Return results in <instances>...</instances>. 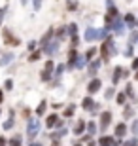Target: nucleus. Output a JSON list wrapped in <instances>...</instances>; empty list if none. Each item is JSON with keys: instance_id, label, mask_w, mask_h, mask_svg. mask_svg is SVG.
<instances>
[{"instance_id": "6e6d98bb", "label": "nucleus", "mask_w": 138, "mask_h": 146, "mask_svg": "<svg viewBox=\"0 0 138 146\" xmlns=\"http://www.w3.org/2000/svg\"><path fill=\"white\" fill-rule=\"evenodd\" d=\"M51 146H61V144H59V141H53V142H51Z\"/></svg>"}, {"instance_id": "ea45409f", "label": "nucleus", "mask_w": 138, "mask_h": 146, "mask_svg": "<svg viewBox=\"0 0 138 146\" xmlns=\"http://www.w3.org/2000/svg\"><path fill=\"white\" fill-rule=\"evenodd\" d=\"M125 93H127V97H131L134 101V91H133V86H127L125 87Z\"/></svg>"}, {"instance_id": "393cba45", "label": "nucleus", "mask_w": 138, "mask_h": 146, "mask_svg": "<svg viewBox=\"0 0 138 146\" xmlns=\"http://www.w3.org/2000/svg\"><path fill=\"white\" fill-rule=\"evenodd\" d=\"M98 144L100 146H114V139H112V137H100V141H98Z\"/></svg>"}, {"instance_id": "6ab92c4d", "label": "nucleus", "mask_w": 138, "mask_h": 146, "mask_svg": "<svg viewBox=\"0 0 138 146\" xmlns=\"http://www.w3.org/2000/svg\"><path fill=\"white\" fill-rule=\"evenodd\" d=\"M74 112H76V104H68V106L64 108V112H63V118H72Z\"/></svg>"}, {"instance_id": "cd10ccee", "label": "nucleus", "mask_w": 138, "mask_h": 146, "mask_svg": "<svg viewBox=\"0 0 138 146\" xmlns=\"http://www.w3.org/2000/svg\"><path fill=\"white\" fill-rule=\"evenodd\" d=\"M66 31H68V36H74V34H78V25L76 23H68Z\"/></svg>"}, {"instance_id": "5701e85b", "label": "nucleus", "mask_w": 138, "mask_h": 146, "mask_svg": "<svg viewBox=\"0 0 138 146\" xmlns=\"http://www.w3.org/2000/svg\"><path fill=\"white\" fill-rule=\"evenodd\" d=\"M10 146H23V137L21 135H13L10 139Z\"/></svg>"}, {"instance_id": "4d7b16f0", "label": "nucleus", "mask_w": 138, "mask_h": 146, "mask_svg": "<svg viewBox=\"0 0 138 146\" xmlns=\"http://www.w3.org/2000/svg\"><path fill=\"white\" fill-rule=\"evenodd\" d=\"M27 2H28V0H21V4H23V6H27Z\"/></svg>"}, {"instance_id": "9b49d317", "label": "nucleus", "mask_w": 138, "mask_h": 146, "mask_svg": "<svg viewBox=\"0 0 138 146\" xmlns=\"http://www.w3.org/2000/svg\"><path fill=\"white\" fill-rule=\"evenodd\" d=\"M110 121H112V112H102L100 114V123H98V125H100V129L104 131L108 125H110Z\"/></svg>"}, {"instance_id": "58836bf2", "label": "nucleus", "mask_w": 138, "mask_h": 146, "mask_svg": "<svg viewBox=\"0 0 138 146\" xmlns=\"http://www.w3.org/2000/svg\"><path fill=\"white\" fill-rule=\"evenodd\" d=\"M4 89L6 91H11V89H13V80H6L4 82Z\"/></svg>"}, {"instance_id": "ddd939ff", "label": "nucleus", "mask_w": 138, "mask_h": 146, "mask_svg": "<svg viewBox=\"0 0 138 146\" xmlns=\"http://www.w3.org/2000/svg\"><path fill=\"white\" fill-rule=\"evenodd\" d=\"M123 76H125V68H121V66L114 68V74H112V82H114V86H117V82L121 80Z\"/></svg>"}, {"instance_id": "2f4dec72", "label": "nucleus", "mask_w": 138, "mask_h": 146, "mask_svg": "<svg viewBox=\"0 0 138 146\" xmlns=\"http://www.w3.org/2000/svg\"><path fill=\"white\" fill-rule=\"evenodd\" d=\"M125 101H127V93H117L116 95V103L117 104H125Z\"/></svg>"}, {"instance_id": "bb28decb", "label": "nucleus", "mask_w": 138, "mask_h": 146, "mask_svg": "<svg viewBox=\"0 0 138 146\" xmlns=\"http://www.w3.org/2000/svg\"><path fill=\"white\" fill-rule=\"evenodd\" d=\"M83 55H85V59H87V63H91V61H93V57L96 55V48H89Z\"/></svg>"}, {"instance_id": "72a5a7b5", "label": "nucleus", "mask_w": 138, "mask_h": 146, "mask_svg": "<svg viewBox=\"0 0 138 146\" xmlns=\"http://www.w3.org/2000/svg\"><path fill=\"white\" fill-rule=\"evenodd\" d=\"M123 116H125V118H133L134 116V110H133V106H125V110H123Z\"/></svg>"}, {"instance_id": "c756f323", "label": "nucleus", "mask_w": 138, "mask_h": 146, "mask_svg": "<svg viewBox=\"0 0 138 146\" xmlns=\"http://www.w3.org/2000/svg\"><path fill=\"white\" fill-rule=\"evenodd\" d=\"M13 125H15V121H13V118L10 116V119H6L2 127H4V131H10V129H13Z\"/></svg>"}, {"instance_id": "4468645a", "label": "nucleus", "mask_w": 138, "mask_h": 146, "mask_svg": "<svg viewBox=\"0 0 138 146\" xmlns=\"http://www.w3.org/2000/svg\"><path fill=\"white\" fill-rule=\"evenodd\" d=\"M95 104H96L95 99L91 97V95H87V97L81 101V108H83V110H93V108H95Z\"/></svg>"}, {"instance_id": "423d86ee", "label": "nucleus", "mask_w": 138, "mask_h": 146, "mask_svg": "<svg viewBox=\"0 0 138 146\" xmlns=\"http://www.w3.org/2000/svg\"><path fill=\"white\" fill-rule=\"evenodd\" d=\"M83 38L87 40V42H95V40H98V31H96L95 27H87L85 29Z\"/></svg>"}, {"instance_id": "603ef678", "label": "nucleus", "mask_w": 138, "mask_h": 146, "mask_svg": "<svg viewBox=\"0 0 138 146\" xmlns=\"http://www.w3.org/2000/svg\"><path fill=\"white\" fill-rule=\"evenodd\" d=\"M2 101H4V91L0 89V104H2Z\"/></svg>"}, {"instance_id": "a211bd4d", "label": "nucleus", "mask_w": 138, "mask_h": 146, "mask_svg": "<svg viewBox=\"0 0 138 146\" xmlns=\"http://www.w3.org/2000/svg\"><path fill=\"white\" fill-rule=\"evenodd\" d=\"M42 53H44V49H42V48H40V49H34V51H32V53L28 55V61H30V63H34V61H38L40 57H42Z\"/></svg>"}, {"instance_id": "e433bc0d", "label": "nucleus", "mask_w": 138, "mask_h": 146, "mask_svg": "<svg viewBox=\"0 0 138 146\" xmlns=\"http://www.w3.org/2000/svg\"><path fill=\"white\" fill-rule=\"evenodd\" d=\"M85 63H87V59H85V55H80V59H78V65H76V68H83Z\"/></svg>"}, {"instance_id": "f8f14e48", "label": "nucleus", "mask_w": 138, "mask_h": 146, "mask_svg": "<svg viewBox=\"0 0 138 146\" xmlns=\"http://www.w3.org/2000/svg\"><path fill=\"white\" fill-rule=\"evenodd\" d=\"M55 36V29H48V33L44 34L42 36V40H40V44H42V49L46 48V46H48L49 42H51V38Z\"/></svg>"}, {"instance_id": "b1692460", "label": "nucleus", "mask_w": 138, "mask_h": 146, "mask_svg": "<svg viewBox=\"0 0 138 146\" xmlns=\"http://www.w3.org/2000/svg\"><path fill=\"white\" fill-rule=\"evenodd\" d=\"M46 110H48V103H46V101H42V103L36 106V116H44V114H46Z\"/></svg>"}, {"instance_id": "a19ab883", "label": "nucleus", "mask_w": 138, "mask_h": 146, "mask_svg": "<svg viewBox=\"0 0 138 146\" xmlns=\"http://www.w3.org/2000/svg\"><path fill=\"white\" fill-rule=\"evenodd\" d=\"M129 40H131V44H136L138 42V33H136V31L131 33V38H129Z\"/></svg>"}, {"instance_id": "20e7f679", "label": "nucleus", "mask_w": 138, "mask_h": 146, "mask_svg": "<svg viewBox=\"0 0 138 146\" xmlns=\"http://www.w3.org/2000/svg\"><path fill=\"white\" fill-rule=\"evenodd\" d=\"M123 23H125V19H121L119 15L114 17V21H112V29H114V31H116V33L119 34V36H121V34L125 33V25H123Z\"/></svg>"}, {"instance_id": "c9c22d12", "label": "nucleus", "mask_w": 138, "mask_h": 146, "mask_svg": "<svg viewBox=\"0 0 138 146\" xmlns=\"http://www.w3.org/2000/svg\"><path fill=\"white\" fill-rule=\"evenodd\" d=\"M106 38H110L108 36V29H100L98 31V40H106Z\"/></svg>"}, {"instance_id": "7c9ffc66", "label": "nucleus", "mask_w": 138, "mask_h": 146, "mask_svg": "<svg viewBox=\"0 0 138 146\" xmlns=\"http://www.w3.org/2000/svg\"><path fill=\"white\" fill-rule=\"evenodd\" d=\"M40 80L42 82H51V72L49 70H42L40 72Z\"/></svg>"}, {"instance_id": "680f3d73", "label": "nucleus", "mask_w": 138, "mask_h": 146, "mask_svg": "<svg viewBox=\"0 0 138 146\" xmlns=\"http://www.w3.org/2000/svg\"><path fill=\"white\" fill-rule=\"evenodd\" d=\"M0 116H2V110H0Z\"/></svg>"}, {"instance_id": "a878e982", "label": "nucleus", "mask_w": 138, "mask_h": 146, "mask_svg": "<svg viewBox=\"0 0 138 146\" xmlns=\"http://www.w3.org/2000/svg\"><path fill=\"white\" fill-rule=\"evenodd\" d=\"M78 8H80V4L76 0H66V10L68 11H78Z\"/></svg>"}, {"instance_id": "dca6fc26", "label": "nucleus", "mask_w": 138, "mask_h": 146, "mask_svg": "<svg viewBox=\"0 0 138 146\" xmlns=\"http://www.w3.org/2000/svg\"><path fill=\"white\" fill-rule=\"evenodd\" d=\"M57 114H51V116H48V119H46V127L48 129H53L55 125H57Z\"/></svg>"}, {"instance_id": "2eb2a0df", "label": "nucleus", "mask_w": 138, "mask_h": 146, "mask_svg": "<svg viewBox=\"0 0 138 146\" xmlns=\"http://www.w3.org/2000/svg\"><path fill=\"white\" fill-rule=\"evenodd\" d=\"M13 59H15V55H13V53H4L2 57H0V66H8Z\"/></svg>"}, {"instance_id": "f3484780", "label": "nucleus", "mask_w": 138, "mask_h": 146, "mask_svg": "<svg viewBox=\"0 0 138 146\" xmlns=\"http://www.w3.org/2000/svg\"><path fill=\"white\" fill-rule=\"evenodd\" d=\"M125 133H127V125L125 123H117L116 125V137L121 139V137H125Z\"/></svg>"}, {"instance_id": "4c0bfd02", "label": "nucleus", "mask_w": 138, "mask_h": 146, "mask_svg": "<svg viewBox=\"0 0 138 146\" xmlns=\"http://www.w3.org/2000/svg\"><path fill=\"white\" fill-rule=\"evenodd\" d=\"M114 95H116V89H114V87H108L106 91H104V97H106V99H112Z\"/></svg>"}, {"instance_id": "37998d69", "label": "nucleus", "mask_w": 138, "mask_h": 146, "mask_svg": "<svg viewBox=\"0 0 138 146\" xmlns=\"http://www.w3.org/2000/svg\"><path fill=\"white\" fill-rule=\"evenodd\" d=\"M131 131H133L134 135H138V119H134L133 125H131Z\"/></svg>"}, {"instance_id": "6e6552de", "label": "nucleus", "mask_w": 138, "mask_h": 146, "mask_svg": "<svg viewBox=\"0 0 138 146\" xmlns=\"http://www.w3.org/2000/svg\"><path fill=\"white\" fill-rule=\"evenodd\" d=\"M85 131H87V123H85L83 119H78V121H76V125H74V129H72V133H74V135H78V137H81Z\"/></svg>"}, {"instance_id": "c85d7f7f", "label": "nucleus", "mask_w": 138, "mask_h": 146, "mask_svg": "<svg viewBox=\"0 0 138 146\" xmlns=\"http://www.w3.org/2000/svg\"><path fill=\"white\" fill-rule=\"evenodd\" d=\"M96 127H98V125H96L95 121H87V133H89V135H95Z\"/></svg>"}, {"instance_id": "bf43d9fd", "label": "nucleus", "mask_w": 138, "mask_h": 146, "mask_svg": "<svg viewBox=\"0 0 138 146\" xmlns=\"http://www.w3.org/2000/svg\"><path fill=\"white\" fill-rule=\"evenodd\" d=\"M134 78H136V80H138V72H136V74H134Z\"/></svg>"}, {"instance_id": "f257e3e1", "label": "nucleus", "mask_w": 138, "mask_h": 146, "mask_svg": "<svg viewBox=\"0 0 138 146\" xmlns=\"http://www.w3.org/2000/svg\"><path fill=\"white\" fill-rule=\"evenodd\" d=\"M40 133V121L38 119H28V125H27V139L32 141V139H36V135Z\"/></svg>"}, {"instance_id": "a18cd8bd", "label": "nucleus", "mask_w": 138, "mask_h": 146, "mask_svg": "<svg viewBox=\"0 0 138 146\" xmlns=\"http://www.w3.org/2000/svg\"><path fill=\"white\" fill-rule=\"evenodd\" d=\"M30 114H32L30 108H25V110H23V118H25V119H30Z\"/></svg>"}, {"instance_id": "0eeeda50", "label": "nucleus", "mask_w": 138, "mask_h": 146, "mask_svg": "<svg viewBox=\"0 0 138 146\" xmlns=\"http://www.w3.org/2000/svg\"><path fill=\"white\" fill-rule=\"evenodd\" d=\"M102 65V59H96V61H91V65L87 66V74L91 76V78H95L96 72H98V68H100Z\"/></svg>"}, {"instance_id": "39448f33", "label": "nucleus", "mask_w": 138, "mask_h": 146, "mask_svg": "<svg viewBox=\"0 0 138 146\" xmlns=\"http://www.w3.org/2000/svg\"><path fill=\"white\" fill-rule=\"evenodd\" d=\"M100 87H102V82L98 80V78H91V82L87 84V93H89V95H93V93L100 91Z\"/></svg>"}, {"instance_id": "79ce46f5", "label": "nucleus", "mask_w": 138, "mask_h": 146, "mask_svg": "<svg viewBox=\"0 0 138 146\" xmlns=\"http://www.w3.org/2000/svg\"><path fill=\"white\" fill-rule=\"evenodd\" d=\"M6 11H8V6H2V8H0V25H2V19H4Z\"/></svg>"}, {"instance_id": "09e8293b", "label": "nucleus", "mask_w": 138, "mask_h": 146, "mask_svg": "<svg viewBox=\"0 0 138 146\" xmlns=\"http://www.w3.org/2000/svg\"><path fill=\"white\" fill-rule=\"evenodd\" d=\"M55 127H57V129H61V127H64V121H63V119H57V125H55Z\"/></svg>"}, {"instance_id": "7ed1b4c3", "label": "nucleus", "mask_w": 138, "mask_h": 146, "mask_svg": "<svg viewBox=\"0 0 138 146\" xmlns=\"http://www.w3.org/2000/svg\"><path fill=\"white\" fill-rule=\"evenodd\" d=\"M78 59H80V53L76 51V48H70L68 51V63H66V68L68 70H74L76 65H78Z\"/></svg>"}, {"instance_id": "13d9d810", "label": "nucleus", "mask_w": 138, "mask_h": 146, "mask_svg": "<svg viewBox=\"0 0 138 146\" xmlns=\"http://www.w3.org/2000/svg\"><path fill=\"white\" fill-rule=\"evenodd\" d=\"M72 146H81V142H76V144H72Z\"/></svg>"}, {"instance_id": "412c9836", "label": "nucleus", "mask_w": 138, "mask_h": 146, "mask_svg": "<svg viewBox=\"0 0 138 146\" xmlns=\"http://www.w3.org/2000/svg\"><path fill=\"white\" fill-rule=\"evenodd\" d=\"M64 34H68L66 27H63V25H61V27H57V31H55V38H57V40H63Z\"/></svg>"}, {"instance_id": "8fccbe9b", "label": "nucleus", "mask_w": 138, "mask_h": 146, "mask_svg": "<svg viewBox=\"0 0 138 146\" xmlns=\"http://www.w3.org/2000/svg\"><path fill=\"white\" fill-rule=\"evenodd\" d=\"M10 141H6V137H0V146H6Z\"/></svg>"}, {"instance_id": "052dcab7", "label": "nucleus", "mask_w": 138, "mask_h": 146, "mask_svg": "<svg viewBox=\"0 0 138 146\" xmlns=\"http://www.w3.org/2000/svg\"><path fill=\"white\" fill-rule=\"evenodd\" d=\"M136 27H138V19H136Z\"/></svg>"}, {"instance_id": "c03bdc74", "label": "nucleus", "mask_w": 138, "mask_h": 146, "mask_svg": "<svg viewBox=\"0 0 138 146\" xmlns=\"http://www.w3.org/2000/svg\"><path fill=\"white\" fill-rule=\"evenodd\" d=\"M42 2H44V0H32V6H34V10H40V8H42Z\"/></svg>"}, {"instance_id": "4be33fe9", "label": "nucleus", "mask_w": 138, "mask_h": 146, "mask_svg": "<svg viewBox=\"0 0 138 146\" xmlns=\"http://www.w3.org/2000/svg\"><path fill=\"white\" fill-rule=\"evenodd\" d=\"M123 19H125V23H127V27H131V29H133V27H136V19H134V15H133V13H127V15L123 17Z\"/></svg>"}, {"instance_id": "aec40b11", "label": "nucleus", "mask_w": 138, "mask_h": 146, "mask_svg": "<svg viewBox=\"0 0 138 146\" xmlns=\"http://www.w3.org/2000/svg\"><path fill=\"white\" fill-rule=\"evenodd\" d=\"M66 133H68V129H64V127H61L59 131H55V133H51V141H59V139H61V137H64Z\"/></svg>"}, {"instance_id": "1a4fd4ad", "label": "nucleus", "mask_w": 138, "mask_h": 146, "mask_svg": "<svg viewBox=\"0 0 138 146\" xmlns=\"http://www.w3.org/2000/svg\"><path fill=\"white\" fill-rule=\"evenodd\" d=\"M100 57H102V63H108L112 57V49H110L106 40H104V44H102V48H100Z\"/></svg>"}, {"instance_id": "9d476101", "label": "nucleus", "mask_w": 138, "mask_h": 146, "mask_svg": "<svg viewBox=\"0 0 138 146\" xmlns=\"http://www.w3.org/2000/svg\"><path fill=\"white\" fill-rule=\"evenodd\" d=\"M57 49H59V40L55 38V40H51V42H49L48 46L44 48V53H46V55H53Z\"/></svg>"}, {"instance_id": "f704fd0d", "label": "nucleus", "mask_w": 138, "mask_h": 146, "mask_svg": "<svg viewBox=\"0 0 138 146\" xmlns=\"http://www.w3.org/2000/svg\"><path fill=\"white\" fill-rule=\"evenodd\" d=\"M78 44H80V36L78 34L70 36V48H78Z\"/></svg>"}, {"instance_id": "3c124183", "label": "nucleus", "mask_w": 138, "mask_h": 146, "mask_svg": "<svg viewBox=\"0 0 138 146\" xmlns=\"http://www.w3.org/2000/svg\"><path fill=\"white\" fill-rule=\"evenodd\" d=\"M133 68H134V70H138V57H136V59H133Z\"/></svg>"}, {"instance_id": "864d4df0", "label": "nucleus", "mask_w": 138, "mask_h": 146, "mask_svg": "<svg viewBox=\"0 0 138 146\" xmlns=\"http://www.w3.org/2000/svg\"><path fill=\"white\" fill-rule=\"evenodd\" d=\"M87 146H96V142L95 141H89V142H87Z\"/></svg>"}, {"instance_id": "5fc2aeb1", "label": "nucleus", "mask_w": 138, "mask_h": 146, "mask_svg": "<svg viewBox=\"0 0 138 146\" xmlns=\"http://www.w3.org/2000/svg\"><path fill=\"white\" fill-rule=\"evenodd\" d=\"M28 146H42V144H40V142H30Z\"/></svg>"}, {"instance_id": "49530a36", "label": "nucleus", "mask_w": 138, "mask_h": 146, "mask_svg": "<svg viewBox=\"0 0 138 146\" xmlns=\"http://www.w3.org/2000/svg\"><path fill=\"white\" fill-rule=\"evenodd\" d=\"M125 57H133V44H131V46L125 49Z\"/></svg>"}, {"instance_id": "f03ea898", "label": "nucleus", "mask_w": 138, "mask_h": 146, "mask_svg": "<svg viewBox=\"0 0 138 146\" xmlns=\"http://www.w3.org/2000/svg\"><path fill=\"white\" fill-rule=\"evenodd\" d=\"M2 38H4V44L6 46H21V40L19 38H15L13 34L8 31V29H4L2 31Z\"/></svg>"}, {"instance_id": "473e14b6", "label": "nucleus", "mask_w": 138, "mask_h": 146, "mask_svg": "<svg viewBox=\"0 0 138 146\" xmlns=\"http://www.w3.org/2000/svg\"><path fill=\"white\" fill-rule=\"evenodd\" d=\"M44 70H49V72H53L55 70V63L51 59H48L46 61V65H44Z\"/></svg>"}, {"instance_id": "de8ad7c7", "label": "nucleus", "mask_w": 138, "mask_h": 146, "mask_svg": "<svg viewBox=\"0 0 138 146\" xmlns=\"http://www.w3.org/2000/svg\"><path fill=\"white\" fill-rule=\"evenodd\" d=\"M28 49H30V51H34V49H36V42H28V46H27Z\"/></svg>"}]
</instances>
